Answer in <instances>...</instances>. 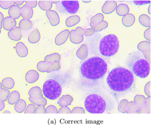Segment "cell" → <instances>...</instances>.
Wrapping results in <instances>:
<instances>
[{
	"mask_svg": "<svg viewBox=\"0 0 152 125\" xmlns=\"http://www.w3.org/2000/svg\"><path fill=\"white\" fill-rule=\"evenodd\" d=\"M107 83L115 97L132 91L134 86V77L131 70L122 67L112 69L107 77Z\"/></svg>",
	"mask_w": 152,
	"mask_h": 125,
	"instance_id": "1",
	"label": "cell"
},
{
	"mask_svg": "<svg viewBox=\"0 0 152 125\" xmlns=\"http://www.w3.org/2000/svg\"><path fill=\"white\" fill-rule=\"evenodd\" d=\"M107 70V65L106 61L97 56L86 60L80 68L81 76L91 82H96L101 80L106 75Z\"/></svg>",
	"mask_w": 152,
	"mask_h": 125,
	"instance_id": "2",
	"label": "cell"
},
{
	"mask_svg": "<svg viewBox=\"0 0 152 125\" xmlns=\"http://www.w3.org/2000/svg\"><path fill=\"white\" fill-rule=\"evenodd\" d=\"M114 106L110 98L100 93H93L87 96L84 101L85 108L91 114H102Z\"/></svg>",
	"mask_w": 152,
	"mask_h": 125,
	"instance_id": "3",
	"label": "cell"
},
{
	"mask_svg": "<svg viewBox=\"0 0 152 125\" xmlns=\"http://www.w3.org/2000/svg\"><path fill=\"white\" fill-rule=\"evenodd\" d=\"M126 64L136 76L145 79L148 76L150 70L149 62L140 51H133L128 55Z\"/></svg>",
	"mask_w": 152,
	"mask_h": 125,
	"instance_id": "4",
	"label": "cell"
},
{
	"mask_svg": "<svg viewBox=\"0 0 152 125\" xmlns=\"http://www.w3.org/2000/svg\"><path fill=\"white\" fill-rule=\"evenodd\" d=\"M119 48V41L115 35H107L100 41L99 51L102 56L111 57L116 54Z\"/></svg>",
	"mask_w": 152,
	"mask_h": 125,
	"instance_id": "5",
	"label": "cell"
},
{
	"mask_svg": "<svg viewBox=\"0 0 152 125\" xmlns=\"http://www.w3.org/2000/svg\"><path fill=\"white\" fill-rule=\"evenodd\" d=\"M43 95L50 100H56L61 96L62 88L58 82L52 79L48 80L43 84Z\"/></svg>",
	"mask_w": 152,
	"mask_h": 125,
	"instance_id": "6",
	"label": "cell"
},
{
	"mask_svg": "<svg viewBox=\"0 0 152 125\" xmlns=\"http://www.w3.org/2000/svg\"><path fill=\"white\" fill-rule=\"evenodd\" d=\"M80 8L78 1H61L56 5V9L60 13L75 15Z\"/></svg>",
	"mask_w": 152,
	"mask_h": 125,
	"instance_id": "7",
	"label": "cell"
},
{
	"mask_svg": "<svg viewBox=\"0 0 152 125\" xmlns=\"http://www.w3.org/2000/svg\"><path fill=\"white\" fill-rule=\"evenodd\" d=\"M137 49L142 51L145 58L150 63V42L143 41L138 44Z\"/></svg>",
	"mask_w": 152,
	"mask_h": 125,
	"instance_id": "8",
	"label": "cell"
},
{
	"mask_svg": "<svg viewBox=\"0 0 152 125\" xmlns=\"http://www.w3.org/2000/svg\"><path fill=\"white\" fill-rule=\"evenodd\" d=\"M70 31L68 29L63 30L59 32L55 38V43L57 46H61L65 43L69 38Z\"/></svg>",
	"mask_w": 152,
	"mask_h": 125,
	"instance_id": "9",
	"label": "cell"
},
{
	"mask_svg": "<svg viewBox=\"0 0 152 125\" xmlns=\"http://www.w3.org/2000/svg\"><path fill=\"white\" fill-rule=\"evenodd\" d=\"M47 17L52 26H56L60 23V19L58 13L54 10H50L46 12Z\"/></svg>",
	"mask_w": 152,
	"mask_h": 125,
	"instance_id": "10",
	"label": "cell"
},
{
	"mask_svg": "<svg viewBox=\"0 0 152 125\" xmlns=\"http://www.w3.org/2000/svg\"><path fill=\"white\" fill-rule=\"evenodd\" d=\"M39 77V74L34 69L28 70L25 75V80L28 83L32 84L38 81Z\"/></svg>",
	"mask_w": 152,
	"mask_h": 125,
	"instance_id": "11",
	"label": "cell"
},
{
	"mask_svg": "<svg viewBox=\"0 0 152 125\" xmlns=\"http://www.w3.org/2000/svg\"><path fill=\"white\" fill-rule=\"evenodd\" d=\"M117 4L114 1H107L102 8V12L105 15H108L114 12L117 7Z\"/></svg>",
	"mask_w": 152,
	"mask_h": 125,
	"instance_id": "12",
	"label": "cell"
},
{
	"mask_svg": "<svg viewBox=\"0 0 152 125\" xmlns=\"http://www.w3.org/2000/svg\"><path fill=\"white\" fill-rule=\"evenodd\" d=\"M16 25L17 22L15 20L10 16H7L4 19L2 23V28L5 31H9L16 27Z\"/></svg>",
	"mask_w": 152,
	"mask_h": 125,
	"instance_id": "13",
	"label": "cell"
},
{
	"mask_svg": "<svg viewBox=\"0 0 152 125\" xmlns=\"http://www.w3.org/2000/svg\"><path fill=\"white\" fill-rule=\"evenodd\" d=\"M15 51L17 55L20 58L26 57L28 55V49L23 42H18L17 43Z\"/></svg>",
	"mask_w": 152,
	"mask_h": 125,
	"instance_id": "14",
	"label": "cell"
},
{
	"mask_svg": "<svg viewBox=\"0 0 152 125\" xmlns=\"http://www.w3.org/2000/svg\"><path fill=\"white\" fill-rule=\"evenodd\" d=\"M8 36L12 41L18 42L21 39L22 37L21 30L19 27H16L8 32Z\"/></svg>",
	"mask_w": 152,
	"mask_h": 125,
	"instance_id": "15",
	"label": "cell"
},
{
	"mask_svg": "<svg viewBox=\"0 0 152 125\" xmlns=\"http://www.w3.org/2000/svg\"><path fill=\"white\" fill-rule=\"evenodd\" d=\"M20 13L23 19L30 20L33 16V10L32 8L27 4H24L20 8Z\"/></svg>",
	"mask_w": 152,
	"mask_h": 125,
	"instance_id": "16",
	"label": "cell"
},
{
	"mask_svg": "<svg viewBox=\"0 0 152 125\" xmlns=\"http://www.w3.org/2000/svg\"><path fill=\"white\" fill-rule=\"evenodd\" d=\"M73 98L69 95H64L59 98L57 103L60 107H68L71 105Z\"/></svg>",
	"mask_w": 152,
	"mask_h": 125,
	"instance_id": "17",
	"label": "cell"
},
{
	"mask_svg": "<svg viewBox=\"0 0 152 125\" xmlns=\"http://www.w3.org/2000/svg\"><path fill=\"white\" fill-rule=\"evenodd\" d=\"M28 94L29 96L32 98H39L43 97L42 90L39 86H34L31 88Z\"/></svg>",
	"mask_w": 152,
	"mask_h": 125,
	"instance_id": "18",
	"label": "cell"
},
{
	"mask_svg": "<svg viewBox=\"0 0 152 125\" xmlns=\"http://www.w3.org/2000/svg\"><path fill=\"white\" fill-rule=\"evenodd\" d=\"M88 48L85 44L81 46L79 49L76 51V56L80 60H84L88 57Z\"/></svg>",
	"mask_w": 152,
	"mask_h": 125,
	"instance_id": "19",
	"label": "cell"
},
{
	"mask_svg": "<svg viewBox=\"0 0 152 125\" xmlns=\"http://www.w3.org/2000/svg\"><path fill=\"white\" fill-rule=\"evenodd\" d=\"M8 15L14 19H18L21 16L20 8V6L14 5L9 9Z\"/></svg>",
	"mask_w": 152,
	"mask_h": 125,
	"instance_id": "20",
	"label": "cell"
},
{
	"mask_svg": "<svg viewBox=\"0 0 152 125\" xmlns=\"http://www.w3.org/2000/svg\"><path fill=\"white\" fill-rule=\"evenodd\" d=\"M15 86V81L12 78L10 77H5L1 82V88H4L12 89Z\"/></svg>",
	"mask_w": 152,
	"mask_h": 125,
	"instance_id": "21",
	"label": "cell"
},
{
	"mask_svg": "<svg viewBox=\"0 0 152 125\" xmlns=\"http://www.w3.org/2000/svg\"><path fill=\"white\" fill-rule=\"evenodd\" d=\"M135 20V16L131 13H128L127 15L123 16L122 19L123 24L126 27L132 26L134 24Z\"/></svg>",
	"mask_w": 152,
	"mask_h": 125,
	"instance_id": "22",
	"label": "cell"
},
{
	"mask_svg": "<svg viewBox=\"0 0 152 125\" xmlns=\"http://www.w3.org/2000/svg\"><path fill=\"white\" fill-rule=\"evenodd\" d=\"M40 39V34L38 29L34 30L29 35L28 41L31 44H36L39 42Z\"/></svg>",
	"mask_w": 152,
	"mask_h": 125,
	"instance_id": "23",
	"label": "cell"
},
{
	"mask_svg": "<svg viewBox=\"0 0 152 125\" xmlns=\"http://www.w3.org/2000/svg\"><path fill=\"white\" fill-rule=\"evenodd\" d=\"M20 93L17 91H13L10 94L7 102L10 105H14L20 99Z\"/></svg>",
	"mask_w": 152,
	"mask_h": 125,
	"instance_id": "24",
	"label": "cell"
},
{
	"mask_svg": "<svg viewBox=\"0 0 152 125\" xmlns=\"http://www.w3.org/2000/svg\"><path fill=\"white\" fill-rule=\"evenodd\" d=\"M69 39L72 43L78 44L83 42L84 38L83 36L78 35L76 34L75 30H71L69 35Z\"/></svg>",
	"mask_w": 152,
	"mask_h": 125,
	"instance_id": "25",
	"label": "cell"
},
{
	"mask_svg": "<svg viewBox=\"0 0 152 125\" xmlns=\"http://www.w3.org/2000/svg\"><path fill=\"white\" fill-rule=\"evenodd\" d=\"M75 31L76 34L78 35L83 36L84 35L85 36H90L92 35L95 32L94 29L93 28H89L88 29H83L81 27H77L75 29Z\"/></svg>",
	"mask_w": 152,
	"mask_h": 125,
	"instance_id": "26",
	"label": "cell"
},
{
	"mask_svg": "<svg viewBox=\"0 0 152 125\" xmlns=\"http://www.w3.org/2000/svg\"><path fill=\"white\" fill-rule=\"evenodd\" d=\"M104 16L102 13H97V15L92 17L90 20V26L91 28H94L96 25L103 21Z\"/></svg>",
	"mask_w": 152,
	"mask_h": 125,
	"instance_id": "27",
	"label": "cell"
},
{
	"mask_svg": "<svg viewBox=\"0 0 152 125\" xmlns=\"http://www.w3.org/2000/svg\"><path fill=\"white\" fill-rule=\"evenodd\" d=\"M129 12V7L125 4H120L116 7V13L119 16H124L128 14Z\"/></svg>",
	"mask_w": 152,
	"mask_h": 125,
	"instance_id": "28",
	"label": "cell"
},
{
	"mask_svg": "<svg viewBox=\"0 0 152 125\" xmlns=\"http://www.w3.org/2000/svg\"><path fill=\"white\" fill-rule=\"evenodd\" d=\"M61 55L58 53H53L46 55L44 57L45 61L49 63H54L56 61H59L61 60Z\"/></svg>",
	"mask_w": 152,
	"mask_h": 125,
	"instance_id": "29",
	"label": "cell"
},
{
	"mask_svg": "<svg viewBox=\"0 0 152 125\" xmlns=\"http://www.w3.org/2000/svg\"><path fill=\"white\" fill-rule=\"evenodd\" d=\"M80 21V18L77 15L70 16L65 20V24L67 27H72L78 24Z\"/></svg>",
	"mask_w": 152,
	"mask_h": 125,
	"instance_id": "30",
	"label": "cell"
},
{
	"mask_svg": "<svg viewBox=\"0 0 152 125\" xmlns=\"http://www.w3.org/2000/svg\"><path fill=\"white\" fill-rule=\"evenodd\" d=\"M27 107L26 101L23 99H20L14 105V109L16 112L18 113H21L24 112Z\"/></svg>",
	"mask_w": 152,
	"mask_h": 125,
	"instance_id": "31",
	"label": "cell"
},
{
	"mask_svg": "<svg viewBox=\"0 0 152 125\" xmlns=\"http://www.w3.org/2000/svg\"><path fill=\"white\" fill-rule=\"evenodd\" d=\"M32 23L30 20L21 19L19 22V27L20 30L23 31H26L30 30L32 27Z\"/></svg>",
	"mask_w": 152,
	"mask_h": 125,
	"instance_id": "32",
	"label": "cell"
},
{
	"mask_svg": "<svg viewBox=\"0 0 152 125\" xmlns=\"http://www.w3.org/2000/svg\"><path fill=\"white\" fill-rule=\"evenodd\" d=\"M28 100H29L30 102L37 106H45L47 104V99L46 98H44V97L35 98L30 96L28 98Z\"/></svg>",
	"mask_w": 152,
	"mask_h": 125,
	"instance_id": "33",
	"label": "cell"
},
{
	"mask_svg": "<svg viewBox=\"0 0 152 125\" xmlns=\"http://www.w3.org/2000/svg\"><path fill=\"white\" fill-rule=\"evenodd\" d=\"M52 63H48L45 61H40L37 63L36 68L40 72H47L48 69L51 66Z\"/></svg>",
	"mask_w": 152,
	"mask_h": 125,
	"instance_id": "34",
	"label": "cell"
},
{
	"mask_svg": "<svg viewBox=\"0 0 152 125\" xmlns=\"http://www.w3.org/2000/svg\"><path fill=\"white\" fill-rule=\"evenodd\" d=\"M139 23L142 26L145 27L150 28L151 26V20L149 16L146 15H142L139 16L138 19Z\"/></svg>",
	"mask_w": 152,
	"mask_h": 125,
	"instance_id": "35",
	"label": "cell"
},
{
	"mask_svg": "<svg viewBox=\"0 0 152 125\" xmlns=\"http://www.w3.org/2000/svg\"><path fill=\"white\" fill-rule=\"evenodd\" d=\"M38 6L42 11H48L52 7V3L51 1H39Z\"/></svg>",
	"mask_w": 152,
	"mask_h": 125,
	"instance_id": "36",
	"label": "cell"
},
{
	"mask_svg": "<svg viewBox=\"0 0 152 125\" xmlns=\"http://www.w3.org/2000/svg\"><path fill=\"white\" fill-rule=\"evenodd\" d=\"M140 107L134 103V101H131L128 103L126 112L128 113H137L140 112Z\"/></svg>",
	"mask_w": 152,
	"mask_h": 125,
	"instance_id": "37",
	"label": "cell"
},
{
	"mask_svg": "<svg viewBox=\"0 0 152 125\" xmlns=\"http://www.w3.org/2000/svg\"><path fill=\"white\" fill-rule=\"evenodd\" d=\"M145 98L143 95H136L134 96V102L137 105L140 109L144 107L145 105Z\"/></svg>",
	"mask_w": 152,
	"mask_h": 125,
	"instance_id": "38",
	"label": "cell"
},
{
	"mask_svg": "<svg viewBox=\"0 0 152 125\" xmlns=\"http://www.w3.org/2000/svg\"><path fill=\"white\" fill-rule=\"evenodd\" d=\"M10 93L11 92H10L9 89H6V88H1L0 100L3 101V102L7 101Z\"/></svg>",
	"mask_w": 152,
	"mask_h": 125,
	"instance_id": "39",
	"label": "cell"
},
{
	"mask_svg": "<svg viewBox=\"0 0 152 125\" xmlns=\"http://www.w3.org/2000/svg\"><path fill=\"white\" fill-rule=\"evenodd\" d=\"M15 5L13 1H0V7L4 10H8L12 6Z\"/></svg>",
	"mask_w": 152,
	"mask_h": 125,
	"instance_id": "40",
	"label": "cell"
},
{
	"mask_svg": "<svg viewBox=\"0 0 152 125\" xmlns=\"http://www.w3.org/2000/svg\"><path fill=\"white\" fill-rule=\"evenodd\" d=\"M128 101L126 99H123L120 101L118 107V110L121 113H125L127 110Z\"/></svg>",
	"mask_w": 152,
	"mask_h": 125,
	"instance_id": "41",
	"label": "cell"
},
{
	"mask_svg": "<svg viewBox=\"0 0 152 125\" xmlns=\"http://www.w3.org/2000/svg\"><path fill=\"white\" fill-rule=\"evenodd\" d=\"M108 26V23L106 21L103 20L99 23L98 25H96V26L94 28V30L96 32H99V31H101L104 29H106Z\"/></svg>",
	"mask_w": 152,
	"mask_h": 125,
	"instance_id": "42",
	"label": "cell"
},
{
	"mask_svg": "<svg viewBox=\"0 0 152 125\" xmlns=\"http://www.w3.org/2000/svg\"><path fill=\"white\" fill-rule=\"evenodd\" d=\"M61 64H60V62L59 61H56V62L52 63L51 66L49 68V69H48L47 72L50 73L51 72H55V71H57V70H59L61 69Z\"/></svg>",
	"mask_w": 152,
	"mask_h": 125,
	"instance_id": "43",
	"label": "cell"
},
{
	"mask_svg": "<svg viewBox=\"0 0 152 125\" xmlns=\"http://www.w3.org/2000/svg\"><path fill=\"white\" fill-rule=\"evenodd\" d=\"M36 105L31 103L29 104L26 107V109L24 111L25 114H34L35 112Z\"/></svg>",
	"mask_w": 152,
	"mask_h": 125,
	"instance_id": "44",
	"label": "cell"
},
{
	"mask_svg": "<svg viewBox=\"0 0 152 125\" xmlns=\"http://www.w3.org/2000/svg\"><path fill=\"white\" fill-rule=\"evenodd\" d=\"M46 113L48 114H57L58 113V110L54 105H50L46 107Z\"/></svg>",
	"mask_w": 152,
	"mask_h": 125,
	"instance_id": "45",
	"label": "cell"
},
{
	"mask_svg": "<svg viewBox=\"0 0 152 125\" xmlns=\"http://www.w3.org/2000/svg\"><path fill=\"white\" fill-rule=\"evenodd\" d=\"M71 113L72 114H85V110L84 108L82 107H74L72 110L71 111Z\"/></svg>",
	"mask_w": 152,
	"mask_h": 125,
	"instance_id": "46",
	"label": "cell"
},
{
	"mask_svg": "<svg viewBox=\"0 0 152 125\" xmlns=\"http://www.w3.org/2000/svg\"><path fill=\"white\" fill-rule=\"evenodd\" d=\"M36 114H45L46 113V110L44 106H38L36 108Z\"/></svg>",
	"mask_w": 152,
	"mask_h": 125,
	"instance_id": "47",
	"label": "cell"
},
{
	"mask_svg": "<svg viewBox=\"0 0 152 125\" xmlns=\"http://www.w3.org/2000/svg\"><path fill=\"white\" fill-rule=\"evenodd\" d=\"M150 86H151V82L149 81L145 84L144 88V92L145 94L148 97H150Z\"/></svg>",
	"mask_w": 152,
	"mask_h": 125,
	"instance_id": "48",
	"label": "cell"
},
{
	"mask_svg": "<svg viewBox=\"0 0 152 125\" xmlns=\"http://www.w3.org/2000/svg\"><path fill=\"white\" fill-rule=\"evenodd\" d=\"M58 113L59 114H63V113L69 114V113H71V110H70V108L68 107H61L58 109Z\"/></svg>",
	"mask_w": 152,
	"mask_h": 125,
	"instance_id": "49",
	"label": "cell"
},
{
	"mask_svg": "<svg viewBox=\"0 0 152 125\" xmlns=\"http://www.w3.org/2000/svg\"><path fill=\"white\" fill-rule=\"evenodd\" d=\"M133 2L137 6H141L151 3L150 1H133Z\"/></svg>",
	"mask_w": 152,
	"mask_h": 125,
	"instance_id": "50",
	"label": "cell"
},
{
	"mask_svg": "<svg viewBox=\"0 0 152 125\" xmlns=\"http://www.w3.org/2000/svg\"><path fill=\"white\" fill-rule=\"evenodd\" d=\"M150 30L151 28L150 27L148 28V29H146L144 33V37L145 39H146L147 41L150 42L151 41V38H150Z\"/></svg>",
	"mask_w": 152,
	"mask_h": 125,
	"instance_id": "51",
	"label": "cell"
},
{
	"mask_svg": "<svg viewBox=\"0 0 152 125\" xmlns=\"http://www.w3.org/2000/svg\"><path fill=\"white\" fill-rule=\"evenodd\" d=\"M25 3L32 8L36 7L38 4L37 1H25Z\"/></svg>",
	"mask_w": 152,
	"mask_h": 125,
	"instance_id": "52",
	"label": "cell"
},
{
	"mask_svg": "<svg viewBox=\"0 0 152 125\" xmlns=\"http://www.w3.org/2000/svg\"><path fill=\"white\" fill-rule=\"evenodd\" d=\"M150 97H147L146 99H145V107L146 108V110H147L148 113H150Z\"/></svg>",
	"mask_w": 152,
	"mask_h": 125,
	"instance_id": "53",
	"label": "cell"
},
{
	"mask_svg": "<svg viewBox=\"0 0 152 125\" xmlns=\"http://www.w3.org/2000/svg\"><path fill=\"white\" fill-rule=\"evenodd\" d=\"M24 2H25V1H14L15 4L19 6L23 5Z\"/></svg>",
	"mask_w": 152,
	"mask_h": 125,
	"instance_id": "54",
	"label": "cell"
},
{
	"mask_svg": "<svg viewBox=\"0 0 152 125\" xmlns=\"http://www.w3.org/2000/svg\"><path fill=\"white\" fill-rule=\"evenodd\" d=\"M5 107V104L4 102L1 101L0 102V111H2L4 110Z\"/></svg>",
	"mask_w": 152,
	"mask_h": 125,
	"instance_id": "55",
	"label": "cell"
},
{
	"mask_svg": "<svg viewBox=\"0 0 152 125\" xmlns=\"http://www.w3.org/2000/svg\"><path fill=\"white\" fill-rule=\"evenodd\" d=\"M0 19H1V29L2 28V23L4 18V15L1 12H0Z\"/></svg>",
	"mask_w": 152,
	"mask_h": 125,
	"instance_id": "56",
	"label": "cell"
},
{
	"mask_svg": "<svg viewBox=\"0 0 152 125\" xmlns=\"http://www.w3.org/2000/svg\"><path fill=\"white\" fill-rule=\"evenodd\" d=\"M51 1L52 4H58L59 1Z\"/></svg>",
	"mask_w": 152,
	"mask_h": 125,
	"instance_id": "57",
	"label": "cell"
},
{
	"mask_svg": "<svg viewBox=\"0 0 152 125\" xmlns=\"http://www.w3.org/2000/svg\"><path fill=\"white\" fill-rule=\"evenodd\" d=\"M151 5H150L149 6L148 8V13L149 15H151V11H150V10H151Z\"/></svg>",
	"mask_w": 152,
	"mask_h": 125,
	"instance_id": "58",
	"label": "cell"
},
{
	"mask_svg": "<svg viewBox=\"0 0 152 125\" xmlns=\"http://www.w3.org/2000/svg\"><path fill=\"white\" fill-rule=\"evenodd\" d=\"M3 113H9V114H11V112L8 110H5L3 112Z\"/></svg>",
	"mask_w": 152,
	"mask_h": 125,
	"instance_id": "59",
	"label": "cell"
},
{
	"mask_svg": "<svg viewBox=\"0 0 152 125\" xmlns=\"http://www.w3.org/2000/svg\"><path fill=\"white\" fill-rule=\"evenodd\" d=\"M83 3H89L91 1H82Z\"/></svg>",
	"mask_w": 152,
	"mask_h": 125,
	"instance_id": "60",
	"label": "cell"
}]
</instances>
